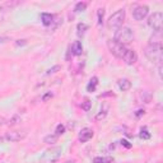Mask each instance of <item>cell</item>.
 Listing matches in <instances>:
<instances>
[{"label": "cell", "instance_id": "obj_1", "mask_svg": "<svg viewBox=\"0 0 163 163\" xmlns=\"http://www.w3.org/2000/svg\"><path fill=\"white\" fill-rule=\"evenodd\" d=\"M162 52L163 47L161 42H150L144 50L145 57L153 64H157L158 68L162 66Z\"/></svg>", "mask_w": 163, "mask_h": 163}, {"label": "cell", "instance_id": "obj_2", "mask_svg": "<svg viewBox=\"0 0 163 163\" xmlns=\"http://www.w3.org/2000/svg\"><path fill=\"white\" fill-rule=\"evenodd\" d=\"M124 20H125V10L119 9L108 18V20H107V27L112 31H117L119 28L122 27Z\"/></svg>", "mask_w": 163, "mask_h": 163}, {"label": "cell", "instance_id": "obj_3", "mask_svg": "<svg viewBox=\"0 0 163 163\" xmlns=\"http://www.w3.org/2000/svg\"><path fill=\"white\" fill-rule=\"evenodd\" d=\"M134 40V32L129 27H121L115 33V41H117L121 45H127Z\"/></svg>", "mask_w": 163, "mask_h": 163}, {"label": "cell", "instance_id": "obj_4", "mask_svg": "<svg viewBox=\"0 0 163 163\" xmlns=\"http://www.w3.org/2000/svg\"><path fill=\"white\" fill-rule=\"evenodd\" d=\"M107 46H108L110 52L112 54L113 56H116L117 59H122L125 52H126V50H127L124 45L119 43L115 40H108V41H107Z\"/></svg>", "mask_w": 163, "mask_h": 163}, {"label": "cell", "instance_id": "obj_5", "mask_svg": "<svg viewBox=\"0 0 163 163\" xmlns=\"http://www.w3.org/2000/svg\"><path fill=\"white\" fill-rule=\"evenodd\" d=\"M163 24V14L161 12H155L148 18V26L155 32H161Z\"/></svg>", "mask_w": 163, "mask_h": 163}, {"label": "cell", "instance_id": "obj_6", "mask_svg": "<svg viewBox=\"0 0 163 163\" xmlns=\"http://www.w3.org/2000/svg\"><path fill=\"white\" fill-rule=\"evenodd\" d=\"M61 155V149L60 148H51L46 150L42 155V158H41V161L43 163H51V162H55L57 161L59 158H60Z\"/></svg>", "mask_w": 163, "mask_h": 163}, {"label": "cell", "instance_id": "obj_7", "mask_svg": "<svg viewBox=\"0 0 163 163\" xmlns=\"http://www.w3.org/2000/svg\"><path fill=\"white\" fill-rule=\"evenodd\" d=\"M149 13V8L147 5H138L133 9V17L135 20H143Z\"/></svg>", "mask_w": 163, "mask_h": 163}, {"label": "cell", "instance_id": "obj_8", "mask_svg": "<svg viewBox=\"0 0 163 163\" xmlns=\"http://www.w3.org/2000/svg\"><path fill=\"white\" fill-rule=\"evenodd\" d=\"M27 136V133L24 130H15V131H10L6 133L5 135V140L8 141H20Z\"/></svg>", "mask_w": 163, "mask_h": 163}, {"label": "cell", "instance_id": "obj_9", "mask_svg": "<svg viewBox=\"0 0 163 163\" xmlns=\"http://www.w3.org/2000/svg\"><path fill=\"white\" fill-rule=\"evenodd\" d=\"M122 60L126 62L127 65H133L138 61V55L134 50H129V48H127L126 52H125V55H124V57H122Z\"/></svg>", "mask_w": 163, "mask_h": 163}, {"label": "cell", "instance_id": "obj_10", "mask_svg": "<svg viewBox=\"0 0 163 163\" xmlns=\"http://www.w3.org/2000/svg\"><path fill=\"white\" fill-rule=\"evenodd\" d=\"M136 101L139 103H149L152 101V93L148 91H139L136 93Z\"/></svg>", "mask_w": 163, "mask_h": 163}, {"label": "cell", "instance_id": "obj_11", "mask_svg": "<svg viewBox=\"0 0 163 163\" xmlns=\"http://www.w3.org/2000/svg\"><path fill=\"white\" fill-rule=\"evenodd\" d=\"M93 135H94L93 130L92 129H88V127H85V129H83L80 131V134H79V141H80V143H87L88 140L92 139Z\"/></svg>", "mask_w": 163, "mask_h": 163}, {"label": "cell", "instance_id": "obj_12", "mask_svg": "<svg viewBox=\"0 0 163 163\" xmlns=\"http://www.w3.org/2000/svg\"><path fill=\"white\" fill-rule=\"evenodd\" d=\"M70 52H71V55H74V56H79V55H82V52H83V46H82L80 41H75V42L71 45Z\"/></svg>", "mask_w": 163, "mask_h": 163}, {"label": "cell", "instance_id": "obj_13", "mask_svg": "<svg viewBox=\"0 0 163 163\" xmlns=\"http://www.w3.org/2000/svg\"><path fill=\"white\" fill-rule=\"evenodd\" d=\"M41 20H42L43 26H51V23L54 22V15L50 13H42L41 14Z\"/></svg>", "mask_w": 163, "mask_h": 163}, {"label": "cell", "instance_id": "obj_14", "mask_svg": "<svg viewBox=\"0 0 163 163\" xmlns=\"http://www.w3.org/2000/svg\"><path fill=\"white\" fill-rule=\"evenodd\" d=\"M117 84H119V88L122 92H126V91H129V89L131 88V82L129 80V79H120Z\"/></svg>", "mask_w": 163, "mask_h": 163}, {"label": "cell", "instance_id": "obj_15", "mask_svg": "<svg viewBox=\"0 0 163 163\" xmlns=\"http://www.w3.org/2000/svg\"><path fill=\"white\" fill-rule=\"evenodd\" d=\"M97 85H98V78L97 77H93L91 80H89V83L87 84V91L88 92H94L96 91V88H97Z\"/></svg>", "mask_w": 163, "mask_h": 163}, {"label": "cell", "instance_id": "obj_16", "mask_svg": "<svg viewBox=\"0 0 163 163\" xmlns=\"http://www.w3.org/2000/svg\"><path fill=\"white\" fill-rule=\"evenodd\" d=\"M57 139H59V136L56 134H50V135H46V136H45L43 141L48 145H54V144L57 143Z\"/></svg>", "mask_w": 163, "mask_h": 163}, {"label": "cell", "instance_id": "obj_17", "mask_svg": "<svg viewBox=\"0 0 163 163\" xmlns=\"http://www.w3.org/2000/svg\"><path fill=\"white\" fill-rule=\"evenodd\" d=\"M113 158L112 157H96L93 159V163H112Z\"/></svg>", "mask_w": 163, "mask_h": 163}, {"label": "cell", "instance_id": "obj_18", "mask_svg": "<svg viewBox=\"0 0 163 163\" xmlns=\"http://www.w3.org/2000/svg\"><path fill=\"white\" fill-rule=\"evenodd\" d=\"M107 112H108V106L105 105V107L99 111L98 113H97V116H96V120H103L105 117L107 116Z\"/></svg>", "mask_w": 163, "mask_h": 163}, {"label": "cell", "instance_id": "obj_19", "mask_svg": "<svg viewBox=\"0 0 163 163\" xmlns=\"http://www.w3.org/2000/svg\"><path fill=\"white\" fill-rule=\"evenodd\" d=\"M87 28H88V26H87L85 23H79L77 26V29H78V36H83V34L85 33Z\"/></svg>", "mask_w": 163, "mask_h": 163}, {"label": "cell", "instance_id": "obj_20", "mask_svg": "<svg viewBox=\"0 0 163 163\" xmlns=\"http://www.w3.org/2000/svg\"><path fill=\"white\" fill-rule=\"evenodd\" d=\"M64 133H65V126L62 124H59L56 126V130H55V134L59 136V135H62Z\"/></svg>", "mask_w": 163, "mask_h": 163}, {"label": "cell", "instance_id": "obj_21", "mask_svg": "<svg viewBox=\"0 0 163 163\" xmlns=\"http://www.w3.org/2000/svg\"><path fill=\"white\" fill-rule=\"evenodd\" d=\"M85 8H87V3H78L75 5V12H83V10H85Z\"/></svg>", "mask_w": 163, "mask_h": 163}, {"label": "cell", "instance_id": "obj_22", "mask_svg": "<svg viewBox=\"0 0 163 163\" xmlns=\"http://www.w3.org/2000/svg\"><path fill=\"white\" fill-rule=\"evenodd\" d=\"M91 105H92V102L89 99H85L84 102H82V108L84 111H89L91 110Z\"/></svg>", "mask_w": 163, "mask_h": 163}, {"label": "cell", "instance_id": "obj_23", "mask_svg": "<svg viewBox=\"0 0 163 163\" xmlns=\"http://www.w3.org/2000/svg\"><path fill=\"white\" fill-rule=\"evenodd\" d=\"M97 15H98V24H102L103 15H105V10H103V9H98V10H97Z\"/></svg>", "mask_w": 163, "mask_h": 163}, {"label": "cell", "instance_id": "obj_24", "mask_svg": "<svg viewBox=\"0 0 163 163\" xmlns=\"http://www.w3.org/2000/svg\"><path fill=\"white\" fill-rule=\"evenodd\" d=\"M20 121V117H19V115H15V116H13L12 119L9 120V125H15V124H18Z\"/></svg>", "mask_w": 163, "mask_h": 163}, {"label": "cell", "instance_id": "obj_25", "mask_svg": "<svg viewBox=\"0 0 163 163\" xmlns=\"http://www.w3.org/2000/svg\"><path fill=\"white\" fill-rule=\"evenodd\" d=\"M140 138H141V139L147 140V139H149V138H150V134L147 131V129H144V130H141V133H140Z\"/></svg>", "mask_w": 163, "mask_h": 163}, {"label": "cell", "instance_id": "obj_26", "mask_svg": "<svg viewBox=\"0 0 163 163\" xmlns=\"http://www.w3.org/2000/svg\"><path fill=\"white\" fill-rule=\"evenodd\" d=\"M57 70H60V66H59V65H55V66H54V68H51V69H48V70H47V73H46V74H47V75H50V74H54V73H56Z\"/></svg>", "mask_w": 163, "mask_h": 163}, {"label": "cell", "instance_id": "obj_27", "mask_svg": "<svg viewBox=\"0 0 163 163\" xmlns=\"http://www.w3.org/2000/svg\"><path fill=\"white\" fill-rule=\"evenodd\" d=\"M52 96H54V94H52V93H51V92H48V93H46V94H45V96L42 97V101L45 102V101H47L48 98H52Z\"/></svg>", "mask_w": 163, "mask_h": 163}, {"label": "cell", "instance_id": "obj_28", "mask_svg": "<svg viewBox=\"0 0 163 163\" xmlns=\"http://www.w3.org/2000/svg\"><path fill=\"white\" fill-rule=\"evenodd\" d=\"M23 45H27V41L26 40H18V41H15V46H23Z\"/></svg>", "mask_w": 163, "mask_h": 163}, {"label": "cell", "instance_id": "obj_29", "mask_svg": "<svg viewBox=\"0 0 163 163\" xmlns=\"http://www.w3.org/2000/svg\"><path fill=\"white\" fill-rule=\"evenodd\" d=\"M8 41H9V37H0V45L8 42Z\"/></svg>", "mask_w": 163, "mask_h": 163}, {"label": "cell", "instance_id": "obj_30", "mask_svg": "<svg viewBox=\"0 0 163 163\" xmlns=\"http://www.w3.org/2000/svg\"><path fill=\"white\" fill-rule=\"evenodd\" d=\"M121 144H122L124 147H126V148H131V144H129V141H126V140H122L121 141Z\"/></svg>", "mask_w": 163, "mask_h": 163}, {"label": "cell", "instance_id": "obj_31", "mask_svg": "<svg viewBox=\"0 0 163 163\" xmlns=\"http://www.w3.org/2000/svg\"><path fill=\"white\" fill-rule=\"evenodd\" d=\"M145 113V111L144 110H139L138 111V113H136V117H139V116H141V115H144Z\"/></svg>", "mask_w": 163, "mask_h": 163}, {"label": "cell", "instance_id": "obj_32", "mask_svg": "<svg viewBox=\"0 0 163 163\" xmlns=\"http://www.w3.org/2000/svg\"><path fill=\"white\" fill-rule=\"evenodd\" d=\"M64 163H77L75 161H66V162H64Z\"/></svg>", "mask_w": 163, "mask_h": 163}, {"label": "cell", "instance_id": "obj_33", "mask_svg": "<svg viewBox=\"0 0 163 163\" xmlns=\"http://www.w3.org/2000/svg\"><path fill=\"white\" fill-rule=\"evenodd\" d=\"M1 140H3V138H0V143H1Z\"/></svg>", "mask_w": 163, "mask_h": 163}]
</instances>
